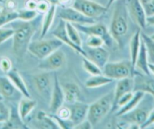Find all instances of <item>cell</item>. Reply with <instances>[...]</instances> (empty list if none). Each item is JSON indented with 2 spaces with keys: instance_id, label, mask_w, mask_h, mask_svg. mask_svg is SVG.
Wrapping results in <instances>:
<instances>
[{
  "instance_id": "6da1fadb",
  "label": "cell",
  "mask_w": 154,
  "mask_h": 129,
  "mask_svg": "<svg viewBox=\"0 0 154 129\" xmlns=\"http://www.w3.org/2000/svg\"><path fill=\"white\" fill-rule=\"evenodd\" d=\"M129 19L126 1H116L109 25V33L119 48H122L125 44L129 29Z\"/></svg>"
},
{
  "instance_id": "7a4b0ae2",
  "label": "cell",
  "mask_w": 154,
  "mask_h": 129,
  "mask_svg": "<svg viewBox=\"0 0 154 129\" xmlns=\"http://www.w3.org/2000/svg\"><path fill=\"white\" fill-rule=\"evenodd\" d=\"M14 34L13 35L12 50L17 59H22L28 51L29 43L37 29V25L33 22L23 21L12 22Z\"/></svg>"
},
{
  "instance_id": "3957f363",
  "label": "cell",
  "mask_w": 154,
  "mask_h": 129,
  "mask_svg": "<svg viewBox=\"0 0 154 129\" xmlns=\"http://www.w3.org/2000/svg\"><path fill=\"white\" fill-rule=\"evenodd\" d=\"M114 104L113 91L105 94L89 105L87 119L96 125L103 120V118L112 110Z\"/></svg>"
},
{
  "instance_id": "277c9868",
  "label": "cell",
  "mask_w": 154,
  "mask_h": 129,
  "mask_svg": "<svg viewBox=\"0 0 154 129\" xmlns=\"http://www.w3.org/2000/svg\"><path fill=\"white\" fill-rule=\"evenodd\" d=\"M63 45V42L55 37L48 39L42 38L38 41H31L28 47V51L39 60H42Z\"/></svg>"
},
{
  "instance_id": "5b68a950",
  "label": "cell",
  "mask_w": 154,
  "mask_h": 129,
  "mask_svg": "<svg viewBox=\"0 0 154 129\" xmlns=\"http://www.w3.org/2000/svg\"><path fill=\"white\" fill-rule=\"evenodd\" d=\"M103 74L108 78L114 80L131 77L134 72L130 60H120V61L109 62L103 66Z\"/></svg>"
},
{
  "instance_id": "8992f818",
  "label": "cell",
  "mask_w": 154,
  "mask_h": 129,
  "mask_svg": "<svg viewBox=\"0 0 154 129\" xmlns=\"http://www.w3.org/2000/svg\"><path fill=\"white\" fill-rule=\"evenodd\" d=\"M72 7L86 17L95 20L106 14L108 8L94 0H74Z\"/></svg>"
},
{
  "instance_id": "52a82bcc",
  "label": "cell",
  "mask_w": 154,
  "mask_h": 129,
  "mask_svg": "<svg viewBox=\"0 0 154 129\" xmlns=\"http://www.w3.org/2000/svg\"><path fill=\"white\" fill-rule=\"evenodd\" d=\"M66 63V54L62 49L58 48L45 58L41 60L38 68L43 71L53 72L63 68Z\"/></svg>"
},
{
  "instance_id": "ba28073f",
  "label": "cell",
  "mask_w": 154,
  "mask_h": 129,
  "mask_svg": "<svg viewBox=\"0 0 154 129\" xmlns=\"http://www.w3.org/2000/svg\"><path fill=\"white\" fill-rule=\"evenodd\" d=\"M127 9L130 19L140 28L143 29L147 26L146 14L142 4L139 0H127Z\"/></svg>"
},
{
  "instance_id": "9c48e42d",
  "label": "cell",
  "mask_w": 154,
  "mask_h": 129,
  "mask_svg": "<svg viewBox=\"0 0 154 129\" xmlns=\"http://www.w3.org/2000/svg\"><path fill=\"white\" fill-rule=\"evenodd\" d=\"M58 15L60 20L72 24H91L96 22L94 19L86 17L72 7H63Z\"/></svg>"
},
{
  "instance_id": "30bf717a",
  "label": "cell",
  "mask_w": 154,
  "mask_h": 129,
  "mask_svg": "<svg viewBox=\"0 0 154 129\" xmlns=\"http://www.w3.org/2000/svg\"><path fill=\"white\" fill-rule=\"evenodd\" d=\"M32 81L35 89L39 94L43 96H51L54 79H51L49 72L44 71L40 73L35 74L34 75Z\"/></svg>"
},
{
  "instance_id": "8fae6325",
  "label": "cell",
  "mask_w": 154,
  "mask_h": 129,
  "mask_svg": "<svg viewBox=\"0 0 154 129\" xmlns=\"http://www.w3.org/2000/svg\"><path fill=\"white\" fill-rule=\"evenodd\" d=\"M53 35H54L55 38H57V39H59L60 41H61L63 42V44H65L67 46H69V48H72L73 51H75V52L78 53L79 54L82 55L83 57H86V52H85V50L82 47L79 46V45H76L75 44H74L69 38L68 37L67 33H66V21L63 20H60V22L57 24V26H56L55 29L53 30L52 32Z\"/></svg>"
},
{
  "instance_id": "7c38bea8",
  "label": "cell",
  "mask_w": 154,
  "mask_h": 129,
  "mask_svg": "<svg viewBox=\"0 0 154 129\" xmlns=\"http://www.w3.org/2000/svg\"><path fill=\"white\" fill-rule=\"evenodd\" d=\"M64 102L65 97L63 88H62L61 84H60L57 74H54L52 91H51V96H50V112L52 113H55L63 106Z\"/></svg>"
},
{
  "instance_id": "4fadbf2b",
  "label": "cell",
  "mask_w": 154,
  "mask_h": 129,
  "mask_svg": "<svg viewBox=\"0 0 154 129\" xmlns=\"http://www.w3.org/2000/svg\"><path fill=\"white\" fill-rule=\"evenodd\" d=\"M79 32L88 35H97L104 39L105 43L107 44V38L111 37L106 26L103 23H91V24H73ZM112 38V37H111Z\"/></svg>"
},
{
  "instance_id": "5bb4252c",
  "label": "cell",
  "mask_w": 154,
  "mask_h": 129,
  "mask_svg": "<svg viewBox=\"0 0 154 129\" xmlns=\"http://www.w3.org/2000/svg\"><path fill=\"white\" fill-rule=\"evenodd\" d=\"M88 107H89V105L79 101V100L71 104V106L69 107L70 109L69 121L72 124V127L73 126L76 125L77 124L86 119L88 116Z\"/></svg>"
},
{
  "instance_id": "9a60e30c",
  "label": "cell",
  "mask_w": 154,
  "mask_h": 129,
  "mask_svg": "<svg viewBox=\"0 0 154 129\" xmlns=\"http://www.w3.org/2000/svg\"><path fill=\"white\" fill-rule=\"evenodd\" d=\"M149 112L143 108H139L138 106L134 109L133 110L121 115L122 121L125 123H128L131 125H134L137 127H140L141 124L146 121Z\"/></svg>"
},
{
  "instance_id": "2e32d148",
  "label": "cell",
  "mask_w": 154,
  "mask_h": 129,
  "mask_svg": "<svg viewBox=\"0 0 154 129\" xmlns=\"http://www.w3.org/2000/svg\"><path fill=\"white\" fill-rule=\"evenodd\" d=\"M85 52H86L87 58L97 65L102 69L106 63L109 61V52L103 47L88 48V50H86Z\"/></svg>"
},
{
  "instance_id": "e0dca14e",
  "label": "cell",
  "mask_w": 154,
  "mask_h": 129,
  "mask_svg": "<svg viewBox=\"0 0 154 129\" xmlns=\"http://www.w3.org/2000/svg\"><path fill=\"white\" fill-rule=\"evenodd\" d=\"M134 78V91H142L146 94H151L154 97V78L149 77V75L137 74Z\"/></svg>"
},
{
  "instance_id": "ac0fdd59",
  "label": "cell",
  "mask_w": 154,
  "mask_h": 129,
  "mask_svg": "<svg viewBox=\"0 0 154 129\" xmlns=\"http://www.w3.org/2000/svg\"><path fill=\"white\" fill-rule=\"evenodd\" d=\"M21 94L8 76H0V95L3 99L12 100L17 95Z\"/></svg>"
},
{
  "instance_id": "d6986e66",
  "label": "cell",
  "mask_w": 154,
  "mask_h": 129,
  "mask_svg": "<svg viewBox=\"0 0 154 129\" xmlns=\"http://www.w3.org/2000/svg\"><path fill=\"white\" fill-rule=\"evenodd\" d=\"M141 29L139 28L135 31L131 36L129 41V52H130V61L133 69H135V62L137 60V55L140 51V45H141Z\"/></svg>"
},
{
  "instance_id": "ffe728a7",
  "label": "cell",
  "mask_w": 154,
  "mask_h": 129,
  "mask_svg": "<svg viewBox=\"0 0 154 129\" xmlns=\"http://www.w3.org/2000/svg\"><path fill=\"white\" fill-rule=\"evenodd\" d=\"M7 76L9 78L11 82L14 85L17 91L21 94L22 96L26 97H31L30 93H29V89H28L27 86L25 83L24 80L22 78L20 74L19 73L18 71L15 69H12L8 74Z\"/></svg>"
},
{
  "instance_id": "44dd1931",
  "label": "cell",
  "mask_w": 154,
  "mask_h": 129,
  "mask_svg": "<svg viewBox=\"0 0 154 129\" xmlns=\"http://www.w3.org/2000/svg\"><path fill=\"white\" fill-rule=\"evenodd\" d=\"M130 91H134V78L133 77L122 78L118 80L114 90V104L118 99L124 94ZM113 104V106H114Z\"/></svg>"
},
{
  "instance_id": "7402d4cb",
  "label": "cell",
  "mask_w": 154,
  "mask_h": 129,
  "mask_svg": "<svg viewBox=\"0 0 154 129\" xmlns=\"http://www.w3.org/2000/svg\"><path fill=\"white\" fill-rule=\"evenodd\" d=\"M149 58H148L146 45H145L144 41L142 39L140 51H139L137 60H136L134 68L135 69H138L143 74H145V75H150V72H149Z\"/></svg>"
},
{
  "instance_id": "603a6c76",
  "label": "cell",
  "mask_w": 154,
  "mask_h": 129,
  "mask_svg": "<svg viewBox=\"0 0 154 129\" xmlns=\"http://www.w3.org/2000/svg\"><path fill=\"white\" fill-rule=\"evenodd\" d=\"M37 105V102L35 100L31 99V97H23L20 99L18 104V112L19 115L23 121H25L26 118L29 115V114L33 111Z\"/></svg>"
},
{
  "instance_id": "cb8c5ba5",
  "label": "cell",
  "mask_w": 154,
  "mask_h": 129,
  "mask_svg": "<svg viewBox=\"0 0 154 129\" xmlns=\"http://www.w3.org/2000/svg\"><path fill=\"white\" fill-rule=\"evenodd\" d=\"M146 93L143 92L142 91H134V95L131 97V100L126 103L124 106L121 107L120 109H118V112L116 113L117 116H121V115H124V114L127 113V112H130V111L133 110L135 109L138 105L140 104V102L144 97Z\"/></svg>"
},
{
  "instance_id": "d4e9b609",
  "label": "cell",
  "mask_w": 154,
  "mask_h": 129,
  "mask_svg": "<svg viewBox=\"0 0 154 129\" xmlns=\"http://www.w3.org/2000/svg\"><path fill=\"white\" fill-rule=\"evenodd\" d=\"M64 93L65 102L72 104L78 101L80 97V90L79 86L73 82H69L62 86Z\"/></svg>"
},
{
  "instance_id": "484cf974",
  "label": "cell",
  "mask_w": 154,
  "mask_h": 129,
  "mask_svg": "<svg viewBox=\"0 0 154 129\" xmlns=\"http://www.w3.org/2000/svg\"><path fill=\"white\" fill-rule=\"evenodd\" d=\"M56 8H57L56 5H51L49 10L44 15L43 20L42 22V26H41V38H43L47 35V33L52 26L56 14Z\"/></svg>"
},
{
  "instance_id": "4316f807",
  "label": "cell",
  "mask_w": 154,
  "mask_h": 129,
  "mask_svg": "<svg viewBox=\"0 0 154 129\" xmlns=\"http://www.w3.org/2000/svg\"><path fill=\"white\" fill-rule=\"evenodd\" d=\"M2 128L5 129H26L27 126L24 123V121L21 119L19 115L18 112L11 109V115L8 121L2 123Z\"/></svg>"
},
{
  "instance_id": "83f0119b",
  "label": "cell",
  "mask_w": 154,
  "mask_h": 129,
  "mask_svg": "<svg viewBox=\"0 0 154 129\" xmlns=\"http://www.w3.org/2000/svg\"><path fill=\"white\" fill-rule=\"evenodd\" d=\"M36 125L38 128L57 129L58 125L51 115H48L43 111H39L36 115Z\"/></svg>"
},
{
  "instance_id": "f1b7e54d",
  "label": "cell",
  "mask_w": 154,
  "mask_h": 129,
  "mask_svg": "<svg viewBox=\"0 0 154 129\" xmlns=\"http://www.w3.org/2000/svg\"><path fill=\"white\" fill-rule=\"evenodd\" d=\"M112 81V79L108 78L103 74L92 75L85 81V86L87 88H97L106 85Z\"/></svg>"
},
{
  "instance_id": "f546056e",
  "label": "cell",
  "mask_w": 154,
  "mask_h": 129,
  "mask_svg": "<svg viewBox=\"0 0 154 129\" xmlns=\"http://www.w3.org/2000/svg\"><path fill=\"white\" fill-rule=\"evenodd\" d=\"M17 20H18L17 10L11 11V10L6 9V8L4 10L2 9V12L0 13V27Z\"/></svg>"
},
{
  "instance_id": "4dcf8cb0",
  "label": "cell",
  "mask_w": 154,
  "mask_h": 129,
  "mask_svg": "<svg viewBox=\"0 0 154 129\" xmlns=\"http://www.w3.org/2000/svg\"><path fill=\"white\" fill-rule=\"evenodd\" d=\"M66 30L69 39L76 45L82 47V41L79 35V31L72 23L66 22Z\"/></svg>"
},
{
  "instance_id": "1f68e13d",
  "label": "cell",
  "mask_w": 154,
  "mask_h": 129,
  "mask_svg": "<svg viewBox=\"0 0 154 129\" xmlns=\"http://www.w3.org/2000/svg\"><path fill=\"white\" fill-rule=\"evenodd\" d=\"M82 68L85 72L91 74V75H100L103 74V71H102L101 68L99 67L95 63H93L90 60H88L87 57H83L82 59Z\"/></svg>"
},
{
  "instance_id": "d6a6232c",
  "label": "cell",
  "mask_w": 154,
  "mask_h": 129,
  "mask_svg": "<svg viewBox=\"0 0 154 129\" xmlns=\"http://www.w3.org/2000/svg\"><path fill=\"white\" fill-rule=\"evenodd\" d=\"M141 38L143 41H144L145 45H146L149 62L154 63V40H152L149 35H146V33H143L142 32Z\"/></svg>"
},
{
  "instance_id": "836d02e7",
  "label": "cell",
  "mask_w": 154,
  "mask_h": 129,
  "mask_svg": "<svg viewBox=\"0 0 154 129\" xmlns=\"http://www.w3.org/2000/svg\"><path fill=\"white\" fill-rule=\"evenodd\" d=\"M17 13H18V20L31 21L36 17L38 12L35 10H29L24 8V9L17 10Z\"/></svg>"
},
{
  "instance_id": "e575fe53",
  "label": "cell",
  "mask_w": 154,
  "mask_h": 129,
  "mask_svg": "<svg viewBox=\"0 0 154 129\" xmlns=\"http://www.w3.org/2000/svg\"><path fill=\"white\" fill-rule=\"evenodd\" d=\"M11 109L4 102V100H0V124L8 121L11 115Z\"/></svg>"
},
{
  "instance_id": "d590c367",
  "label": "cell",
  "mask_w": 154,
  "mask_h": 129,
  "mask_svg": "<svg viewBox=\"0 0 154 129\" xmlns=\"http://www.w3.org/2000/svg\"><path fill=\"white\" fill-rule=\"evenodd\" d=\"M105 43L104 39L97 35H88L86 39V45L88 48H98L102 47Z\"/></svg>"
},
{
  "instance_id": "8d00e7d4",
  "label": "cell",
  "mask_w": 154,
  "mask_h": 129,
  "mask_svg": "<svg viewBox=\"0 0 154 129\" xmlns=\"http://www.w3.org/2000/svg\"><path fill=\"white\" fill-rule=\"evenodd\" d=\"M14 34V29L13 28H6L4 26L0 27V45L12 38Z\"/></svg>"
},
{
  "instance_id": "74e56055",
  "label": "cell",
  "mask_w": 154,
  "mask_h": 129,
  "mask_svg": "<svg viewBox=\"0 0 154 129\" xmlns=\"http://www.w3.org/2000/svg\"><path fill=\"white\" fill-rule=\"evenodd\" d=\"M12 69V62L9 57L5 56L0 57V70L4 73L8 74Z\"/></svg>"
},
{
  "instance_id": "f35d334b",
  "label": "cell",
  "mask_w": 154,
  "mask_h": 129,
  "mask_svg": "<svg viewBox=\"0 0 154 129\" xmlns=\"http://www.w3.org/2000/svg\"><path fill=\"white\" fill-rule=\"evenodd\" d=\"M56 115L61 119L65 121H69V117H70V109L69 107L62 106L57 112H55Z\"/></svg>"
},
{
  "instance_id": "ab89813d",
  "label": "cell",
  "mask_w": 154,
  "mask_h": 129,
  "mask_svg": "<svg viewBox=\"0 0 154 129\" xmlns=\"http://www.w3.org/2000/svg\"><path fill=\"white\" fill-rule=\"evenodd\" d=\"M51 5L47 0H39L37 3L36 11L41 14H45L49 10Z\"/></svg>"
},
{
  "instance_id": "60d3db41",
  "label": "cell",
  "mask_w": 154,
  "mask_h": 129,
  "mask_svg": "<svg viewBox=\"0 0 154 129\" xmlns=\"http://www.w3.org/2000/svg\"><path fill=\"white\" fill-rule=\"evenodd\" d=\"M152 124H154V109L149 111L147 117H146V121L143 123V124H141L140 128H146V127H149Z\"/></svg>"
},
{
  "instance_id": "b9f144b4",
  "label": "cell",
  "mask_w": 154,
  "mask_h": 129,
  "mask_svg": "<svg viewBox=\"0 0 154 129\" xmlns=\"http://www.w3.org/2000/svg\"><path fill=\"white\" fill-rule=\"evenodd\" d=\"M146 12V17H151L154 15V0H151L146 5L143 6Z\"/></svg>"
},
{
  "instance_id": "7bdbcfd3",
  "label": "cell",
  "mask_w": 154,
  "mask_h": 129,
  "mask_svg": "<svg viewBox=\"0 0 154 129\" xmlns=\"http://www.w3.org/2000/svg\"><path fill=\"white\" fill-rule=\"evenodd\" d=\"M93 127L92 124L88 121V119H85L82 121V122L77 124L76 125L73 126L72 128H77V129H91Z\"/></svg>"
},
{
  "instance_id": "ee69618b",
  "label": "cell",
  "mask_w": 154,
  "mask_h": 129,
  "mask_svg": "<svg viewBox=\"0 0 154 129\" xmlns=\"http://www.w3.org/2000/svg\"><path fill=\"white\" fill-rule=\"evenodd\" d=\"M37 3H38V2L36 0H26V2H25V8L36 11Z\"/></svg>"
},
{
  "instance_id": "f6af8a7d",
  "label": "cell",
  "mask_w": 154,
  "mask_h": 129,
  "mask_svg": "<svg viewBox=\"0 0 154 129\" xmlns=\"http://www.w3.org/2000/svg\"><path fill=\"white\" fill-rule=\"evenodd\" d=\"M5 8L8 10H11V11H14L16 10V2L14 0H8L5 2Z\"/></svg>"
},
{
  "instance_id": "bcb514c9",
  "label": "cell",
  "mask_w": 154,
  "mask_h": 129,
  "mask_svg": "<svg viewBox=\"0 0 154 129\" xmlns=\"http://www.w3.org/2000/svg\"><path fill=\"white\" fill-rule=\"evenodd\" d=\"M146 24L149 25V26H154V15L151 16V17H147Z\"/></svg>"
},
{
  "instance_id": "7dc6e473",
  "label": "cell",
  "mask_w": 154,
  "mask_h": 129,
  "mask_svg": "<svg viewBox=\"0 0 154 129\" xmlns=\"http://www.w3.org/2000/svg\"><path fill=\"white\" fill-rule=\"evenodd\" d=\"M47 1H48L51 5H56V6L60 5V0H47Z\"/></svg>"
},
{
  "instance_id": "c3c4849f",
  "label": "cell",
  "mask_w": 154,
  "mask_h": 129,
  "mask_svg": "<svg viewBox=\"0 0 154 129\" xmlns=\"http://www.w3.org/2000/svg\"><path fill=\"white\" fill-rule=\"evenodd\" d=\"M149 72H150V74L154 75V63H149Z\"/></svg>"
},
{
  "instance_id": "681fc988",
  "label": "cell",
  "mask_w": 154,
  "mask_h": 129,
  "mask_svg": "<svg viewBox=\"0 0 154 129\" xmlns=\"http://www.w3.org/2000/svg\"><path fill=\"white\" fill-rule=\"evenodd\" d=\"M116 1H118V0H108V2H107V5H106V7H107V8H109V7L111 6V5H112L113 3H115Z\"/></svg>"
},
{
  "instance_id": "f907efd6",
  "label": "cell",
  "mask_w": 154,
  "mask_h": 129,
  "mask_svg": "<svg viewBox=\"0 0 154 129\" xmlns=\"http://www.w3.org/2000/svg\"><path fill=\"white\" fill-rule=\"evenodd\" d=\"M139 1H140V3L142 4V5H143V6H144L145 5H146V4L148 3V2H150L151 0H139Z\"/></svg>"
},
{
  "instance_id": "816d5d0a",
  "label": "cell",
  "mask_w": 154,
  "mask_h": 129,
  "mask_svg": "<svg viewBox=\"0 0 154 129\" xmlns=\"http://www.w3.org/2000/svg\"><path fill=\"white\" fill-rule=\"evenodd\" d=\"M149 36H150V38H152V40H154V33L152 34V35H149Z\"/></svg>"
},
{
  "instance_id": "f5cc1de1",
  "label": "cell",
  "mask_w": 154,
  "mask_h": 129,
  "mask_svg": "<svg viewBox=\"0 0 154 129\" xmlns=\"http://www.w3.org/2000/svg\"><path fill=\"white\" fill-rule=\"evenodd\" d=\"M4 100V99H3V97H2V96L0 95V100Z\"/></svg>"
},
{
  "instance_id": "db71d44e",
  "label": "cell",
  "mask_w": 154,
  "mask_h": 129,
  "mask_svg": "<svg viewBox=\"0 0 154 129\" xmlns=\"http://www.w3.org/2000/svg\"><path fill=\"white\" fill-rule=\"evenodd\" d=\"M2 8H1V6H0V13L2 12Z\"/></svg>"
},
{
  "instance_id": "11a10c76",
  "label": "cell",
  "mask_w": 154,
  "mask_h": 129,
  "mask_svg": "<svg viewBox=\"0 0 154 129\" xmlns=\"http://www.w3.org/2000/svg\"><path fill=\"white\" fill-rule=\"evenodd\" d=\"M4 2V0H0V3H2V2Z\"/></svg>"
},
{
  "instance_id": "9f6ffc18",
  "label": "cell",
  "mask_w": 154,
  "mask_h": 129,
  "mask_svg": "<svg viewBox=\"0 0 154 129\" xmlns=\"http://www.w3.org/2000/svg\"><path fill=\"white\" fill-rule=\"evenodd\" d=\"M153 125H154V124H153Z\"/></svg>"
},
{
  "instance_id": "6f0895ef",
  "label": "cell",
  "mask_w": 154,
  "mask_h": 129,
  "mask_svg": "<svg viewBox=\"0 0 154 129\" xmlns=\"http://www.w3.org/2000/svg\"></svg>"
}]
</instances>
